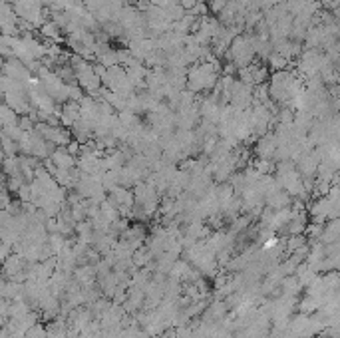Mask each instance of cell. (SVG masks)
I'll use <instances>...</instances> for the list:
<instances>
[{
    "label": "cell",
    "mask_w": 340,
    "mask_h": 338,
    "mask_svg": "<svg viewBox=\"0 0 340 338\" xmlns=\"http://www.w3.org/2000/svg\"><path fill=\"white\" fill-rule=\"evenodd\" d=\"M277 148H279L277 136H275V132H269V134H265V136H261V138L257 140V144H255V154H257V158L273 160Z\"/></svg>",
    "instance_id": "6da1fadb"
},
{
    "label": "cell",
    "mask_w": 340,
    "mask_h": 338,
    "mask_svg": "<svg viewBox=\"0 0 340 338\" xmlns=\"http://www.w3.org/2000/svg\"><path fill=\"white\" fill-rule=\"evenodd\" d=\"M50 160L54 162V166H56V168H60V169L78 168V158H76V156H72V154L68 152V148H56Z\"/></svg>",
    "instance_id": "7a4b0ae2"
},
{
    "label": "cell",
    "mask_w": 340,
    "mask_h": 338,
    "mask_svg": "<svg viewBox=\"0 0 340 338\" xmlns=\"http://www.w3.org/2000/svg\"><path fill=\"white\" fill-rule=\"evenodd\" d=\"M0 118H2V128L20 124V116H18V114H16L10 106H6V104H2V106H0Z\"/></svg>",
    "instance_id": "3957f363"
},
{
    "label": "cell",
    "mask_w": 340,
    "mask_h": 338,
    "mask_svg": "<svg viewBox=\"0 0 340 338\" xmlns=\"http://www.w3.org/2000/svg\"><path fill=\"white\" fill-rule=\"evenodd\" d=\"M291 64V60H287L285 56H281L279 52H273L271 58L267 60V66L273 70V72H281V70H287Z\"/></svg>",
    "instance_id": "277c9868"
},
{
    "label": "cell",
    "mask_w": 340,
    "mask_h": 338,
    "mask_svg": "<svg viewBox=\"0 0 340 338\" xmlns=\"http://www.w3.org/2000/svg\"><path fill=\"white\" fill-rule=\"evenodd\" d=\"M2 146H4V158H10V156H18L20 154V148H18V142H14L10 136L2 134Z\"/></svg>",
    "instance_id": "5b68a950"
},
{
    "label": "cell",
    "mask_w": 340,
    "mask_h": 338,
    "mask_svg": "<svg viewBox=\"0 0 340 338\" xmlns=\"http://www.w3.org/2000/svg\"><path fill=\"white\" fill-rule=\"evenodd\" d=\"M307 245V239L303 237V235H291L287 241H285V249L293 255L297 249H301V247H305Z\"/></svg>",
    "instance_id": "8992f818"
},
{
    "label": "cell",
    "mask_w": 340,
    "mask_h": 338,
    "mask_svg": "<svg viewBox=\"0 0 340 338\" xmlns=\"http://www.w3.org/2000/svg\"><path fill=\"white\" fill-rule=\"evenodd\" d=\"M209 2H205V0H201L199 4H195L191 10H189V14H193V16H197V18H205V16H209Z\"/></svg>",
    "instance_id": "52a82bcc"
},
{
    "label": "cell",
    "mask_w": 340,
    "mask_h": 338,
    "mask_svg": "<svg viewBox=\"0 0 340 338\" xmlns=\"http://www.w3.org/2000/svg\"><path fill=\"white\" fill-rule=\"evenodd\" d=\"M207 2H209V10H211V14H213V16H219V12L227 6V2H229V0H207Z\"/></svg>",
    "instance_id": "ba28073f"
},
{
    "label": "cell",
    "mask_w": 340,
    "mask_h": 338,
    "mask_svg": "<svg viewBox=\"0 0 340 338\" xmlns=\"http://www.w3.org/2000/svg\"><path fill=\"white\" fill-rule=\"evenodd\" d=\"M199 2H201V0H179V4H181V6H183L187 12H189V10H191L195 4H199Z\"/></svg>",
    "instance_id": "9c48e42d"
},
{
    "label": "cell",
    "mask_w": 340,
    "mask_h": 338,
    "mask_svg": "<svg viewBox=\"0 0 340 338\" xmlns=\"http://www.w3.org/2000/svg\"><path fill=\"white\" fill-rule=\"evenodd\" d=\"M333 14H335V16H337V20H340V4H339V8H337V10H335V12H333Z\"/></svg>",
    "instance_id": "30bf717a"
}]
</instances>
